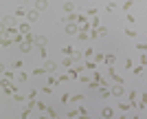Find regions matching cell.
I'll use <instances>...</instances> for the list:
<instances>
[{"label":"cell","mask_w":147,"mask_h":119,"mask_svg":"<svg viewBox=\"0 0 147 119\" xmlns=\"http://www.w3.org/2000/svg\"><path fill=\"white\" fill-rule=\"evenodd\" d=\"M46 71H55V62H48L46 64Z\"/></svg>","instance_id":"6da1fadb"}]
</instances>
